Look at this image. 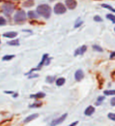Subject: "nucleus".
Returning a JSON list of instances; mask_svg holds the SVG:
<instances>
[{"label":"nucleus","mask_w":115,"mask_h":126,"mask_svg":"<svg viewBox=\"0 0 115 126\" xmlns=\"http://www.w3.org/2000/svg\"><path fill=\"white\" fill-rule=\"evenodd\" d=\"M37 13L44 18H49L51 14V8L47 4H42L37 7Z\"/></svg>","instance_id":"f257e3e1"},{"label":"nucleus","mask_w":115,"mask_h":126,"mask_svg":"<svg viewBox=\"0 0 115 126\" xmlns=\"http://www.w3.org/2000/svg\"><path fill=\"white\" fill-rule=\"evenodd\" d=\"M14 5L11 2H6L2 6V10L6 16H10L14 10Z\"/></svg>","instance_id":"f03ea898"},{"label":"nucleus","mask_w":115,"mask_h":126,"mask_svg":"<svg viewBox=\"0 0 115 126\" xmlns=\"http://www.w3.org/2000/svg\"><path fill=\"white\" fill-rule=\"evenodd\" d=\"M14 20L15 22L17 23H21L24 22L26 20V14L24 10H18L17 13L15 14Z\"/></svg>","instance_id":"7ed1b4c3"},{"label":"nucleus","mask_w":115,"mask_h":126,"mask_svg":"<svg viewBox=\"0 0 115 126\" xmlns=\"http://www.w3.org/2000/svg\"><path fill=\"white\" fill-rule=\"evenodd\" d=\"M49 62H50V59L48 58V54H43V58H42V60H41V62H39V64L38 65V66L36 67L35 69H32L30 72H29L28 73H26V74H30L31 73H33V71H36V70H39V69H40V68L42 67V65H48L49 64Z\"/></svg>","instance_id":"20e7f679"},{"label":"nucleus","mask_w":115,"mask_h":126,"mask_svg":"<svg viewBox=\"0 0 115 126\" xmlns=\"http://www.w3.org/2000/svg\"><path fill=\"white\" fill-rule=\"evenodd\" d=\"M54 13L57 14H62L66 13V8L65 7V6L63 5L62 3L58 2V3H57L56 5L54 6Z\"/></svg>","instance_id":"39448f33"},{"label":"nucleus","mask_w":115,"mask_h":126,"mask_svg":"<svg viewBox=\"0 0 115 126\" xmlns=\"http://www.w3.org/2000/svg\"><path fill=\"white\" fill-rule=\"evenodd\" d=\"M67 117V113H65L63 114L62 116H61L59 118H57V119H55L54 121H52V122L50 123V125H58L59 124H61L63 121H65V119Z\"/></svg>","instance_id":"423d86ee"},{"label":"nucleus","mask_w":115,"mask_h":126,"mask_svg":"<svg viewBox=\"0 0 115 126\" xmlns=\"http://www.w3.org/2000/svg\"><path fill=\"white\" fill-rule=\"evenodd\" d=\"M66 5L69 10H73L76 8L77 3L76 0H66Z\"/></svg>","instance_id":"0eeeda50"},{"label":"nucleus","mask_w":115,"mask_h":126,"mask_svg":"<svg viewBox=\"0 0 115 126\" xmlns=\"http://www.w3.org/2000/svg\"><path fill=\"white\" fill-rule=\"evenodd\" d=\"M83 78H84V73H83V71L81 69H78L75 73V79L77 81H81Z\"/></svg>","instance_id":"6e6552de"},{"label":"nucleus","mask_w":115,"mask_h":126,"mask_svg":"<svg viewBox=\"0 0 115 126\" xmlns=\"http://www.w3.org/2000/svg\"><path fill=\"white\" fill-rule=\"evenodd\" d=\"M86 50H87V47L86 46H82V47H80V48H78V49L76 50L74 55H75V56H77V55H81V54H83L85 52Z\"/></svg>","instance_id":"1a4fd4ad"},{"label":"nucleus","mask_w":115,"mask_h":126,"mask_svg":"<svg viewBox=\"0 0 115 126\" xmlns=\"http://www.w3.org/2000/svg\"><path fill=\"white\" fill-rule=\"evenodd\" d=\"M39 117V114L38 113H34V114H32V115L27 117L25 120H24V123H28V122H29L31 121H33L35 118H37Z\"/></svg>","instance_id":"9d476101"},{"label":"nucleus","mask_w":115,"mask_h":126,"mask_svg":"<svg viewBox=\"0 0 115 126\" xmlns=\"http://www.w3.org/2000/svg\"><path fill=\"white\" fill-rule=\"evenodd\" d=\"M94 112H95V108L93 107V106H88V107L85 110L84 114H85L86 116H91Z\"/></svg>","instance_id":"9b49d317"},{"label":"nucleus","mask_w":115,"mask_h":126,"mask_svg":"<svg viewBox=\"0 0 115 126\" xmlns=\"http://www.w3.org/2000/svg\"><path fill=\"white\" fill-rule=\"evenodd\" d=\"M46 94L43 92H38L36 94H31L30 98H42L43 97H45Z\"/></svg>","instance_id":"f8f14e48"},{"label":"nucleus","mask_w":115,"mask_h":126,"mask_svg":"<svg viewBox=\"0 0 115 126\" xmlns=\"http://www.w3.org/2000/svg\"><path fill=\"white\" fill-rule=\"evenodd\" d=\"M17 33L15 32H9L4 33L3 36L4 37H7V38H14L15 36H17Z\"/></svg>","instance_id":"ddd939ff"},{"label":"nucleus","mask_w":115,"mask_h":126,"mask_svg":"<svg viewBox=\"0 0 115 126\" xmlns=\"http://www.w3.org/2000/svg\"><path fill=\"white\" fill-rule=\"evenodd\" d=\"M28 16H29V17L30 19H34V18H38L39 17V14H37L34 11H29V13H28Z\"/></svg>","instance_id":"4468645a"},{"label":"nucleus","mask_w":115,"mask_h":126,"mask_svg":"<svg viewBox=\"0 0 115 126\" xmlns=\"http://www.w3.org/2000/svg\"><path fill=\"white\" fill-rule=\"evenodd\" d=\"M34 5V1L33 0H27L23 3L24 7H31Z\"/></svg>","instance_id":"2eb2a0df"},{"label":"nucleus","mask_w":115,"mask_h":126,"mask_svg":"<svg viewBox=\"0 0 115 126\" xmlns=\"http://www.w3.org/2000/svg\"><path fill=\"white\" fill-rule=\"evenodd\" d=\"M65 82H66V80L64 78H58L56 81V84L58 86H62L65 84Z\"/></svg>","instance_id":"dca6fc26"},{"label":"nucleus","mask_w":115,"mask_h":126,"mask_svg":"<svg viewBox=\"0 0 115 126\" xmlns=\"http://www.w3.org/2000/svg\"><path fill=\"white\" fill-rule=\"evenodd\" d=\"M7 44H9L10 46H18L19 45V40L16 39V40H12L10 42H7Z\"/></svg>","instance_id":"f3484780"},{"label":"nucleus","mask_w":115,"mask_h":126,"mask_svg":"<svg viewBox=\"0 0 115 126\" xmlns=\"http://www.w3.org/2000/svg\"><path fill=\"white\" fill-rule=\"evenodd\" d=\"M104 99H105V97L104 96H99V97H98V99H97V102H96V106H99Z\"/></svg>","instance_id":"a211bd4d"},{"label":"nucleus","mask_w":115,"mask_h":126,"mask_svg":"<svg viewBox=\"0 0 115 126\" xmlns=\"http://www.w3.org/2000/svg\"><path fill=\"white\" fill-rule=\"evenodd\" d=\"M42 106V102H35V103H33V105H30L29 106V107H31V108H37V107H39V106Z\"/></svg>","instance_id":"6ab92c4d"},{"label":"nucleus","mask_w":115,"mask_h":126,"mask_svg":"<svg viewBox=\"0 0 115 126\" xmlns=\"http://www.w3.org/2000/svg\"><path fill=\"white\" fill-rule=\"evenodd\" d=\"M102 7H104V8H106V9H107V10H110V11H112V12H115V10H114V8H112L111 6L107 5V4H102Z\"/></svg>","instance_id":"aec40b11"},{"label":"nucleus","mask_w":115,"mask_h":126,"mask_svg":"<svg viewBox=\"0 0 115 126\" xmlns=\"http://www.w3.org/2000/svg\"><path fill=\"white\" fill-rule=\"evenodd\" d=\"M92 48H93L95 50L99 51V52H102V50H103L101 47L98 46V45H93V46H92Z\"/></svg>","instance_id":"412c9836"},{"label":"nucleus","mask_w":115,"mask_h":126,"mask_svg":"<svg viewBox=\"0 0 115 126\" xmlns=\"http://www.w3.org/2000/svg\"><path fill=\"white\" fill-rule=\"evenodd\" d=\"M14 58V55H6L2 58L3 61H8V60H11L12 58Z\"/></svg>","instance_id":"4be33fe9"},{"label":"nucleus","mask_w":115,"mask_h":126,"mask_svg":"<svg viewBox=\"0 0 115 126\" xmlns=\"http://www.w3.org/2000/svg\"><path fill=\"white\" fill-rule=\"evenodd\" d=\"M54 79H55L54 77H50V76H49V77H47L46 78V80H47V83H50V84H51V83H53V82H54Z\"/></svg>","instance_id":"5701e85b"},{"label":"nucleus","mask_w":115,"mask_h":126,"mask_svg":"<svg viewBox=\"0 0 115 126\" xmlns=\"http://www.w3.org/2000/svg\"><path fill=\"white\" fill-rule=\"evenodd\" d=\"M106 17H107L109 20H110L113 23H115V17L113 14H107L106 15Z\"/></svg>","instance_id":"b1692460"},{"label":"nucleus","mask_w":115,"mask_h":126,"mask_svg":"<svg viewBox=\"0 0 115 126\" xmlns=\"http://www.w3.org/2000/svg\"><path fill=\"white\" fill-rule=\"evenodd\" d=\"M115 93V92L114 90H111V91H105L104 92V94L106 95H114Z\"/></svg>","instance_id":"393cba45"},{"label":"nucleus","mask_w":115,"mask_h":126,"mask_svg":"<svg viewBox=\"0 0 115 126\" xmlns=\"http://www.w3.org/2000/svg\"><path fill=\"white\" fill-rule=\"evenodd\" d=\"M108 117L110 118V119H111L112 121H115V114L114 113H110L109 114H108Z\"/></svg>","instance_id":"a878e982"},{"label":"nucleus","mask_w":115,"mask_h":126,"mask_svg":"<svg viewBox=\"0 0 115 126\" xmlns=\"http://www.w3.org/2000/svg\"><path fill=\"white\" fill-rule=\"evenodd\" d=\"M94 20L96 21H98V22H102V19L99 17V16H95V17H94Z\"/></svg>","instance_id":"bb28decb"},{"label":"nucleus","mask_w":115,"mask_h":126,"mask_svg":"<svg viewBox=\"0 0 115 126\" xmlns=\"http://www.w3.org/2000/svg\"><path fill=\"white\" fill-rule=\"evenodd\" d=\"M6 20L4 19L3 17H0V25H6Z\"/></svg>","instance_id":"cd10ccee"},{"label":"nucleus","mask_w":115,"mask_h":126,"mask_svg":"<svg viewBox=\"0 0 115 126\" xmlns=\"http://www.w3.org/2000/svg\"><path fill=\"white\" fill-rule=\"evenodd\" d=\"M97 78H98V80H99V84H100L99 88H101L102 85H103V79L99 78V76L97 77Z\"/></svg>","instance_id":"c85d7f7f"},{"label":"nucleus","mask_w":115,"mask_h":126,"mask_svg":"<svg viewBox=\"0 0 115 126\" xmlns=\"http://www.w3.org/2000/svg\"><path fill=\"white\" fill-rule=\"evenodd\" d=\"M82 23H83V21H80V22H77V23H76V25H75V28H77V27H79L81 25H82Z\"/></svg>","instance_id":"c756f323"},{"label":"nucleus","mask_w":115,"mask_h":126,"mask_svg":"<svg viewBox=\"0 0 115 126\" xmlns=\"http://www.w3.org/2000/svg\"><path fill=\"white\" fill-rule=\"evenodd\" d=\"M110 104H111V106H115V98H112V99H111V102H110Z\"/></svg>","instance_id":"7c9ffc66"},{"label":"nucleus","mask_w":115,"mask_h":126,"mask_svg":"<svg viewBox=\"0 0 115 126\" xmlns=\"http://www.w3.org/2000/svg\"><path fill=\"white\" fill-rule=\"evenodd\" d=\"M114 55H115V53H114V52H112L111 54H110V58H111V59H114Z\"/></svg>","instance_id":"2f4dec72"},{"label":"nucleus","mask_w":115,"mask_h":126,"mask_svg":"<svg viewBox=\"0 0 115 126\" xmlns=\"http://www.w3.org/2000/svg\"><path fill=\"white\" fill-rule=\"evenodd\" d=\"M78 124V121H76V122H74V123H72L70 125L71 126H73V125H77Z\"/></svg>","instance_id":"473e14b6"},{"label":"nucleus","mask_w":115,"mask_h":126,"mask_svg":"<svg viewBox=\"0 0 115 126\" xmlns=\"http://www.w3.org/2000/svg\"><path fill=\"white\" fill-rule=\"evenodd\" d=\"M38 77V75H37V74H35V75H33V76L29 77V78H33V77Z\"/></svg>","instance_id":"72a5a7b5"},{"label":"nucleus","mask_w":115,"mask_h":126,"mask_svg":"<svg viewBox=\"0 0 115 126\" xmlns=\"http://www.w3.org/2000/svg\"><path fill=\"white\" fill-rule=\"evenodd\" d=\"M50 1H54V0H50Z\"/></svg>","instance_id":"f704fd0d"},{"label":"nucleus","mask_w":115,"mask_h":126,"mask_svg":"<svg viewBox=\"0 0 115 126\" xmlns=\"http://www.w3.org/2000/svg\"><path fill=\"white\" fill-rule=\"evenodd\" d=\"M15 1H17V0H15Z\"/></svg>","instance_id":"c9c22d12"}]
</instances>
